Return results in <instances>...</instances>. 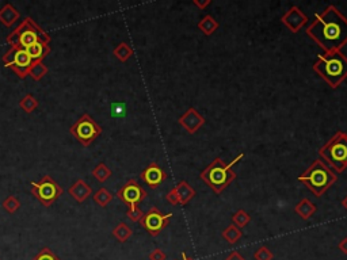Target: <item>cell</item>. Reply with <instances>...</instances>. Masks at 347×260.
<instances>
[{
	"instance_id": "1",
	"label": "cell",
	"mask_w": 347,
	"mask_h": 260,
	"mask_svg": "<svg viewBox=\"0 0 347 260\" xmlns=\"http://www.w3.org/2000/svg\"><path fill=\"white\" fill-rule=\"evenodd\" d=\"M307 36L324 52L341 50L347 45V18L335 5H328L307 27Z\"/></svg>"
},
{
	"instance_id": "2",
	"label": "cell",
	"mask_w": 347,
	"mask_h": 260,
	"mask_svg": "<svg viewBox=\"0 0 347 260\" xmlns=\"http://www.w3.org/2000/svg\"><path fill=\"white\" fill-rule=\"evenodd\" d=\"M313 71L331 88H338L347 79V57L342 50H331L317 54Z\"/></svg>"
},
{
	"instance_id": "3",
	"label": "cell",
	"mask_w": 347,
	"mask_h": 260,
	"mask_svg": "<svg viewBox=\"0 0 347 260\" xmlns=\"http://www.w3.org/2000/svg\"><path fill=\"white\" fill-rule=\"evenodd\" d=\"M244 157V153L236 156L231 163L225 164L223 159L216 157L205 170L199 174V179L203 181L208 187H210L216 194H221L232 182L236 179V172L232 171V167L237 164Z\"/></svg>"
},
{
	"instance_id": "4",
	"label": "cell",
	"mask_w": 347,
	"mask_h": 260,
	"mask_svg": "<svg viewBox=\"0 0 347 260\" xmlns=\"http://www.w3.org/2000/svg\"><path fill=\"white\" fill-rule=\"evenodd\" d=\"M299 181L305 185V187L309 190L315 196H321L324 192L335 185L338 181L337 174L323 161V160H315L309 168L304 171L303 175L299 176Z\"/></svg>"
},
{
	"instance_id": "5",
	"label": "cell",
	"mask_w": 347,
	"mask_h": 260,
	"mask_svg": "<svg viewBox=\"0 0 347 260\" xmlns=\"http://www.w3.org/2000/svg\"><path fill=\"white\" fill-rule=\"evenodd\" d=\"M317 153L337 174H342L347 168V133H335Z\"/></svg>"
},
{
	"instance_id": "6",
	"label": "cell",
	"mask_w": 347,
	"mask_h": 260,
	"mask_svg": "<svg viewBox=\"0 0 347 260\" xmlns=\"http://www.w3.org/2000/svg\"><path fill=\"white\" fill-rule=\"evenodd\" d=\"M5 41L7 43H10V46H21V48L26 49L27 46H30L38 41L49 45L50 37L42 27L38 26L37 22L33 18L26 16L23 22H21V25L5 38Z\"/></svg>"
},
{
	"instance_id": "7",
	"label": "cell",
	"mask_w": 347,
	"mask_h": 260,
	"mask_svg": "<svg viewBox=\"0 0 347 260\" xmlns=\"http://www.w3.org/2000/svg\"><path fill=\"white\" fill-rule=\"evenodd\" d=\"M1 61L5 68L12 69L21 79H25L26 76H29V71L34 63L32 57L27 54L26 49L21 46H11L1 57Z\"/></svg>"
},
{
	"instance_id": "8",
	"label": "cell",
	"mask_w": 347,
	"mask_h": 260,
	"mask_svg": "<svg viewBox=\"0 0 347 260\" xmlns=\"http://www.w3.org/2000/svg\"><path fill=\"white\" fill-rule=\"evenodd\" d=\"M32 192L43 206L50 207L63 194V187L50 176L45 175L39 182H32Z\"/></svg>"
},
{
	"instance_id": "9",
	"label": "cell",
	"mask_w": 347,
	"mask_h": 260,
	"mask_svg": "<svg viewBox=\"0 0 347 260\" xmlns=\"http://www.w3.org/2000/svg\"><path fill=\"white\" fill-rule=\"evenodd\" d=\"M71 134L83 145L90 147L92 141L102 134V128L88 114H83L70 129Z\"/></svg>"
},
{
	"instance_id": "10",
	"label": "cell",
	"mask_w": 347,
	"mask_h": 260,
	"mask_svg": "<svg viewBox=\"0 0 347 260\" xmlns=\"http://www.w3.org/2000/svg\"><path fill=\"white\" fill-rule=\"evenodd\" d=\"M171 217L172 213L163 214L157 207L154 206L143 216V218L140 220V223L151 236H157V234H160L163 229L166 228Z\"/></svg>"
},
{
	"instance_id": "11",
	"label": "cell",
	"mask_w": 347,
	"mask_h": 260,
	"mask_svg": "<svg viewBox=\"0 0 347 260\" xmlns=\"http://www.w3.org/2000/svg\"><path fill=\"white\" fill-rule=\"evenodd\" d=\"M147 191L143 187L140 186L136 179H130L125 185H123L119 190L117 191V196L121 201L128 205V206H133V205H139L140 202L144 201L147 198Z\"/></svg>"
},
{
	"instance_id": "12",
	"label": "cell",
	"mask_w": 347,
	"mask_h": 260,
	"mask_svg": "<svg viewBox=\"0 0 347 260\" xmlns=\"http://www.w3.org/2000/svg\"><path fill=\"white\" fill-rule=\"evenodd\" d=\"M281 22L283 23V26L288 27V30L292 33H299L308 23V16L305 15L304 11L300 7L293 5L281 16Z\"/></svg>"
},
{
	"instance_id": "13",
	"label": "cell",
	"mask_w": 347,
	"mask_h": 260,
	"mask_svg": "<svg viewBox=\"0 0 347 260\" xmlns=\"http://www.w3.org/2000/svg\"><path fill=\"white\" fill-rule=\"evenodd\" d=\"M178 122H179V125H181L182 128L185 129L187 133L194 134V133H197L198 130L205 125V118H203L194 107H190V109H187L186 112L178 119Z\"/></svg>"
},
{
	"instance_id": "14",
	"label": "cell",
	"mask_w": 347,
	"mask_h": 260,
	"mask_svg": "<svg viewBox=\"0 0 347 260\" xmlns=\"http://www.w3.org/2000/svg\"><path fill=\"white\" fill-rule=\"evenodd\" d=\"M140 178L141 181L147 183L151 188H156L159 187L166 181L167 174L166 171L161 170L160 165H157V163H151L147 168H145L141 174H140Z\"/></svg>"
},
{
	"instance_id": "15",
	"label": "cell",
	"mask_w": 347,
	"mask_h": 260,
	"mask_svg": "<svg viewBox=\"0 0 347 260\" xmlns=\"http://www.w3.org/2000/svg\"><path fill=\"white\" fill-rule=\"evenodd\" d=\"M68 192H70V195L72 196L76 202L83 203V202L86 201L87 198L92 194V190H91V187L88 186L83 179H77V181L68 188Z\"/></svg>"
},
{
	"instance_id": "16",
	"label": "cell",
	"mask_w": 347,
	"mask_h": 260,
	"mask_svg": "<svg viewBox=\"0 0 347 260\" xmlns=\"http://www.w3.org/2000/svg\"><path fill=\"white\" fill-rule=\"evenodd\" d=\"M19 11L16 10L15 7L10 3H5L1 8H0V23H3L5 27H11L19 19Z\"/></svg>"
},
{
	"instance_id": "17",
	"label": "cell",
	"mask_w": 347,
	"mask_h": 260,
	"mask_svg": "<svg viewBox=\"0 0 347 260\" xmlns=\"http://www.w3.org/2000/svg\"><path fill=\"white\" fill-rule=\"evenodd\" d=\"M174 188H175L178 198H179V205H183V206L187 205L195 196V190L186 181H181Z\"/></svg>"
},
{
	"instance_id": "18",
	"label": "cell",
	"mask_w": 347,
	"mask_h": 260,
	"mask_svg": "<svg viewBox=\"0 0 347 260\" xmlns=\"http://www.w3.org/2000/svg\"><path fill=\"white\" fill-rule=\"evenodd\" d=\"M26 52L27 54L32 57L33 61H38V60L43 61V59L50 53V48H49L48 43L38 41V42L33 43V45H30V46H27Z\"/></svg>"
},
{
	"instance_id": "19",
	"label": "cell",
	"mask_w": 347,
	"mask_h": 260,
	"mask_svg": "<svg viewBox=\"0 0 347 260\" xmlns=\"http://www.w3.org/2000/svg\"><path fill=\"white\" fill-rule=\"evenodd\" d=\"M294 212H296V214H299V217H301L304 221H307V220H309L316 213V205L315 203H312L309 199L303 198V199L294 206Z\"/></svg>"
},
{
	"instance_id": "20",
	"label": "cell",
	"mask_w": 347,
	"mask_h": 260,
	"mask_svg": "<svg viewBox=\"0 0 347 260\" xmlns=\"http://www.w3.org/2000/svg\"><path fill=\"white\" fill-rule=\"evenodd\" d=\"M198 29L205 34V36H212L217 29H219V22L214 19L212 15H205L198 23Z\"/></svg>"
},
{
	"instance_id": "21",
	"label": "cell",
	"mask_w": 347,
	"mask_h": 260,
	"mask_svg": "<svg viewBox=\"0 0 347 260\" xmlns=\"http://www.w3.org/2000/svg\"><path fill=\"white\" fill-rule=\"evenodd\" d=\"M112 233L119 243H125V241H128L130 239V236L133 234V230H132V228L129 226L128 223H119L116 228L113 229Z\"/></svg>"
},
{
	"instance_id": "22",
	"label": "cell",
	"mask_w": 347,
	"mask_h": 260,
	"mask_svg": "<svg viewBox=\"0 0 347 260\" xmlns=\"http://www.w3.org/2000/svg\"><path fill=\"white\" fill-rule=\"evenodd\" d=\"M48 71V67L43 64V61L38 60V61H34V63H33L32 68L29 71V76H30L34 81H39L41 79H43V76H46Z\"/></svg>"
},
{
	"instance_id": "23",
	"label": "cell",
	"mask_w": 347,
	"mask_h": 260,
	"mask_svg": "<svg viewBox=\"0 0 347 260\" xmlns=\"http://www.w3.org/2000/svg\"><path fill=\"white\" fill-rule=\"evenodd\" d=\"M113 54H114L121 63H126V61L133 56V49L130 48L126 42H121L117 48H114Z\"/></svg>"
},
{
	"instance_id": "24",
	"label": "cell",
	"mask_w": 347,
	"mask_h": 260,
	"mask_svg": "<svg viewBox=\"0 0 347 260\" xmlns=\"http://www.w3.org/2000/svg\"><path fill=\"white\" fill-rule=\"evenodd\" d=\"M223 237H224L230 244H236L239 240L241 239V236H243V233H241V230L237 226H235L233 223L232 225H230V226H227V228L223 230Z\"/></svg>"
},
{
	"instance_id": "25",
	"label": "cell",
	"mask_w": 347,
	"mask_h": 260,
	"mask_svg": "<svg viewBox=\"0 0 347 260\" xmlns=\"http://www.w3.org/2000/svg\"><path fill=\"white\" fill-rule=\"evenodd\" d=\"M113 201V194L107 188L102 187L98 191L94 194V202H95L98 206L106 207L110 202Z\"/></svg>"
},
{
	"instance_id": "26",
	"label": "cell",
	"mask_w": 347,
	"mask_h": 260,
	"mask_svg": "<svg viewBox=\"0 0 347 260\" xmlns=\"http://www.w3.org/2000/svg\"><path fill=\"white\" fill-rule=\"evenodd\" d=\"M91 174H92V176L95 178L96 181L103 183V182H106L107 179L112 176V170H110L105 163H99V164L96 165L95 168L92 170Z\"/></svg>"
},
{
	"instance_id": "27",
	"label": "cell",
	"mask_w": 347,
	"mask_h": 260,
	"mask_svg": "<svg viewBox=\"0 0 347 260\" xmlns=\"http://www.w3.org/2000/svg\"><path fill=\"white\" fill-rule=\"evenodd\" d=\"M38 105H39V103H38L37 98L33 95V94H27V95H25V98H22V101L19 102L21 109L25 112H27V114H32V112L37 109Z\"/></svg>"
},
{
	"instance_id": "28",
	"label": "cell",
	"mask_w": 347,
	"mask_h": 260,
	"mask_svg": "<svg viewBox=\"0 0 347 260\" xmlns=\"http://www.w3.org/2000/svg\"><path fill=\"white\" fill-rule=\"evenodd\" d=\"M250 221H251L250 214H248L246 210H243V209H239V210L232 216V223H233L235 226H237L239 229L247 226V225L250 223Z\"/></svg>"
},
{
	"instance_id": "29",
	"label": "cell",
	"mask_w": 347,
	"mask_h": 260,
	"mask_svg": "<svg viewBox=\"0 0 347 260\" xmlns=\"http://www.w3.org/2000/svg\"><path fill=\"white\" fill-rule=\"evenodd\" d=\"M21 206V203L18 201V198L14 195H8L3 201V207H4L5 212H8L10 214H14V213L18 212V209Z\"/></svg>"
},
{
	"instance_id": "30",
	"label": "cell",
	"mask_w": 347,
	"mask_h": 260,
	"mask_svg": "<svg viewBox=\"0 0 347 260\" xmlns=\"http://www.w3.org/2000/svg\"><path fill=\"white\" fill-rule=\"evenodd\" d=\"M126 216H128V218L130 220V221H133V223H140V220L143 218L144 213H143V210H141L137 205H133V206H128Z\"/></svg>"
},
{
	"instance_id": "31",
	"label": "cell",
	"mask_w": 347,
	"mask_h": 260,
	"mask_svg": "<svg viewBox=\"0 0 347 260\" xmlns=\"http://www.w3.org/2000/svg\"><path fill=\"white\" fill-rule=\"evenodd\" d=\"M33 260H60V258L57 255H54V252L52 250L42 248L37 255L33 258Z\"/></svg>"
},
{
	"instance_id": "32",
	"label": "cell",
	"mask_w": 347,
	"mask_h": 260,
	"mask_svg": "<svg viewBox=\"0 0 347 260\" xmlns=\"http://www.w3.org/2000/svg\"><path fill=\"white\" fill-rule=\"evenodd\" d=\"M272 258H274V255H272V252L267 247L258 248L255 251V254H254V259L255 260H272Z\"/></svg>"
},
{
	"instance_id": "33",
	"label": "cell",
	"mask_w": 347,
	"mask_h": 260,
	"mask_svg": "<svg viewBox=\"0 0 347 260\" xmlns=\"http://www.w3.org/2000/svg\"><path fill=\"white\" fill-rule=\"evenodd\" d=\"M125 105L123 103H113L112 105V112L114 117H122L125 114Z\"/></svg>"
},
{
	"instance_id": "34",
	"label": "cell",
	"mask_w": 347,
	"mask_h": 260,
	"mask_svg": "<svg viewBox=\"0 0 347 260\" xmlns=\"http://www.w3.org/2000/svg\"><path fill=\"white\" fill-rule=\"evenodd\" d=\"M148 259L150 260H166V254L160 250V248H156L151 252L148 255Z\"/></svg>"
},
{
	"instance_id": "35",
	"label": "cell",
	"mask_w": 347,
	"mask_h": 260,
	"mask_svg": "<svg viewBox=\"0 0 347 260\" xmlns=\"http://www.w3.org/2000/svg\"><path fill=\"white\" fill-rule=\"evenodd\" d=\"M166 199L167 202H168V203H171V205H179V198H178V194H176L174 187H172L170 191L167 192Z\"/></svg>"
},
{
	"instance_id": "36",
	"label": "cell",
	"mask_w": 347,
	"mask_h": 260,
	"mask_svg": "<svg viewBox=\"0 0 347 260\" xmlns=\"http://www.w3.org/2000/svg\"><path fill=\"white\" fill-rule=\"evenodd\" d=\"M225 260H246V259H244V258H243L237 251H233L232 254H230V255L225 258Z\"/></svg>"
},
{
	"instance_id": "37",
	"label": "cell",
	"mask_w": 347,
	"mask_h": 260,
	"mask_svg": "<svg viewBox=\"0 0 347 260\" xmlns=\"http://www.w3.org/2000/svg\"><path fill=\"white\" fill-rule=\"evenodd\" d=\"M193 3L197 5L198 8H201V10H205V8H206V7H208V5L210 4V0H205V1H198V0H194Z\"/></svg>"
},
{
	"instance_id": "38",
	"label": "cell",
	"mask_w": 347,
	"mask_h": 260,
	"mask_svg": "<svg viewBox=\"0 0 347 260\" xmlns=\"http://www.w3.org/2000/svg\"><path fill=\"white\" fill-rule=\"evenodd\" d=\"M338 248L341 250V252H343L345 255H347V237H345V239L339 243V245H338Z\"/></svg>"
},
{
	"instance_id": "39",
	"label": "cell",
	"mask_w": 347,
	"mask_h": 260,
	"mask_svg": "<svg viewBox=\"0 0 347 260\" xmlns=\"http://www.w3.org/2000/svg\"><path fill=\"white\" fill-rule=\"evenodd\" d=\"M342 206L345 207V209H346V212H347V195L345 196V198L342 199Z\"/></svg>"
},
{
	"instance_id": "40",
	"label": "cell",
	"mask_w": 347,
	"mask_h": 260,
	"mask_svg": "<svg viewBox=\"0 0 347 260\" xmlns=\"http://www.w3.org/2000/svg\"><path fill=\"white\" fill-rule=\"evenodd\" d=\"M182 260H193V259H190V258H187L186 254H185V252H182Z\"/></svg>"
}]
</instances>
